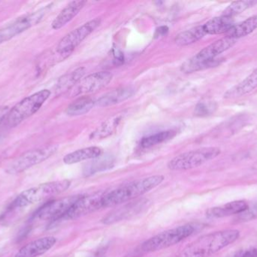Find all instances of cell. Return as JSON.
<instances>
[{"mask_svg": "<svg viewBox=\"0 0 257 257\" xmlns=\"http://www.w3.org/2000/svg\"><path fill=\"white\" fill-rule=\"evenodd\" d=\"M102 150L98 146H90L84 149H78L65 155L63 162L66 164H73L89 159H95L102 155Z\"/></svg>", "mask_w": 257, "mask_h": 257, "instance_id": "ffe728a7", "label": "cell"}, {"mask_svg": "<svg viewBox=\"0 0 257 257\" xmlns=\"http://www.w3.org/2000/svg\"><path fill=\"white\" fill-rule=\"evenodd\" d=\"M169 32V28L166 26H163V27H159L157 30H156L155 36L156 37H160V36H164L167 34Z\"/></svg>", "mask_w": 257, "mask_h": 257, "instance_id": "836d02e7", "label": "cell"}, {"mask_svg": "<svg viewBox=\"0 0 257 257\" xmlns=\"http://www.w3.org/2000/svg\"><path fill=\"white\" fill-rule=\"evenodd\" d=\"M164 180L163 175H154L133 181L112 191L107 192L104 196L103 208H112L136 199L158 187Z\"/></svg>", "mask_w": 257, "mask_h": 257, "instance_id": "3957f363", "label": "cell"}, {"mask_svg": "<svg viewBox=\"0 0 257 257\" xmlns=\"http://www.w3.org/2000/svg\"><path fill=\"white\" fill-rule=\"evenodd\" d=\"M111 164H112L111 158L99 159V161L92 162L91 166L90 167V172L91 173H93V172H98V170H100L101 167L103 170V169L105 168V167H111Z\"/></svg>", "mask_w": 257, "mask_h": 257, "instance_id": "f546056e", "label": "cell"}, {"mask_svg": "<svg viewBox=\"0 0 257 257\" xmlns=\"http://www.w3.org/2000/svg\"><path fill=\"white\" fill-rule=\"evenodd\" d=\"M220 152L221 151L217 147H204L189 151L172 158L168 163V167L171 170H190L217 158Z\"/></svg>", "mask_w": 257, "mask_h": 257, "instance_id": "52a82bcc", "label": "cell"}, {"mask_svg": "<svg viewBox=\"0 0 257 257\" xmlns=\"http://www.w3.org/2000/svg\"><path fill=\"white\" fill-rule=\"evenodd\" d=\"M121 120V116H115L104 122L93 134V137L105 138L114 132Z\"/></svg>", "mask_w": 257, "mask_h": 257, "instance_id": "83f0119b", "label": "cell"}, {"mask_svg": "<svg viewBox=\"0 0 257 257\" xmlns=\"http://www.w3.org/2000/svg\"><path fill=\"white\" fill-rule=\"evenodd\" d=\"M228 257H257V247L247 249V250H238Z\"/></svg>", "mask_w": 257, "mask_h": 257, "instance_id": "4dcf8cb0", "label": "cell"}, {"mask_svg": "<svg viewBox=\"0 0 257 257\" xmlns=\"http://www.w3.org/2000/svg\"><path fill=\"white\" fill-rule=\"evenodd\" d=\"M248 209V205L244 201H235L226 205L209 208L206 211L209 218H223L244 212Z\"/></svg>", "mask_w": 257, "mask_h": 257, "instance_id": "9a60e30c", "label": "cell"}, {"mask_svg": "<svg viewBox=\"0 0 257 257\" xmlns=\"http://www.w3.org/2000/svg\"><path fill=\"white\" fill-rule=\"evenodd\" d=\"M236 42L237 39L227 36L215 41L186 61L182 65V70L191 73L217 66L221 61V59L217 58V56L232 48Z\"/></svg>", "mask_w": 257, "mask_h": 257, "instance_id": "277c9868", "label": "cell"}, {"mask_svg": "<svg viewBox=\"0 0 257 257\" xmlns=\"http://www.w3.org/2000/svg\"><path fill=\"white\" fill-rule=\"evenodd\" d=\"M143 202H136L130 204L123 208H120L117 211H114V212L110 213L106 217H104L102 222L104 224H111V223H115V222L120 221L126 217H130L132 214L135 213V211H139L141 208L143 206Z\"/></svg>", "mask_w": 257, "mask_h": 257, "instance_id": "cb8c5ba5", "label": "cell"}, {"mask_svg": "<svg viewBox=\"0 0 257 257\" xmlns=\"http://www.w3.org/2000/svg\"><path fill=\"white\" fill-rule=\"evenodd\" d=\"M257 29V15L250 17L240 24L234 25L226 34L227 37L238 39L253 33Z\"/></svg>", "mask_w": 257, "mask_h": 257, "instance_id": "7402d4cb", "label": "cell"}, {"mask_svg": "<svg viewBox=\"0 0 257 257\" xmlns=\"http://www.w3.org/2000/svg\"><path fill=\"white\" fill-rule=\"evenodd\" d=\"M70 186V181L63 180L45 183L22 192L8 207L6 212L0 217V222L6 221V220L10 218L11 216L15 215L17 212L30 205L61 194L66 191Z\"/></svg>", "mask_w": 257, "mask_h": 257, "instance_id": "7a4b0ae2", "label": "cell"}, {"mask_svg": "<svg viewBox=\"0 0 257 257\" xmlns=\"http://www.w3.org/2000/svg\"><path fill=\"white\" fill-rule=\"evenodd\" d=\"M51 94L48 89H43L24 98L9 111L6 119L7 126L11 128H15L26 119L31 117L40 110L51 96Z\"/></svg>", "mask_w": 257, "mask_h": 257, "instance_id": "5b68a950", "label": "cell"}, {"mask_svg": "<svg viewBox=\"0 0 257 257\" xmlns=\"http://www.w3.org/2000/svg\"><path fill=\"white\" fill-rule=\"evenodd\" d=\"M86 3L87 2L82 1V0L72 1L69 3L67 6H66L53 21L52 24H51L52 28L54 30H59L66 26L79 13L80 11L84 8Z\"/></svg>", "mask_w": 257, "mask_h": 257, "instance_id": "2e32d148", "label": "cell"}, {"mask_svg": "<svg viewBox=\"0 0 257 257\" xmlns=\"http://www.w3.org/2000/svg\"><path fill=\"white\" fill-rule=\"evenodd\" d=\"M217 103L214 101H205L199 102L195 108V115L199 117L211 116L217 110Z\"/></svg>", "mask_w": 257, "mask_h": 257, "instance_id": "f1b7e54d", "label": "cell"}, {"mask_svg": "<svg viewBox=\"0 0 257 257\" xmlns=\"http://www.w3.org/2000/svg\"><path fill=\"white\" fill-rule=\"evenodd\" d=\"M101 24L99 18H94L66 34L57 44L56 51L64 57L69 56L89 35L91 34Z\"/></svg>", "mask_w": 257, "mask_h": 257, "instance_id": "30bf717a", "label": "cell"}, {"mask_svg": "<svg viewBox=\"0 0 257 257\" xmlns=\"http://www.w3.org/2000/svg\"><path fill=\"white\" fill-rule=\"evenodd\" d=\"M112 74L107 71L90 74L78 82L75 90L72 91V95L76 96L97 92L108 85L112 79Z\"/></svg>", "mask_w": 257, "mask_h": 257, "instance_id": "4fadbf2b", "label": "cell"}, {"mask_svg": "<svg viewBox=\"0 0 257 257\" xmlns=\"http://www.w3.org/2000/svg\"><path fill=\"white\" fill-rule=\"evenodd\" d=\"M257 88V69L253 71L251 74L247 78H244L242 81L238 83L232 89L228 90L225 93L224 98L226 99H234V98H241L244 95L250 94Z\"/></svg>", "mask_w": 257, "mask_h": 257, "instance_id": "ac0fdd59", "label": "cell"}, {"mask_svg": "<svg viewBox=\"0 0 257 257\" xmlns=\"http://www.w3.org/2000/svg\"><path fill=\"white\" fill-rule=\"evenodd\" d=\"M57 242V238L53 236L38 238L26 244L20 249L15 257H38L43 255L52 248Z\"/></svg>", "mask_w": 257, "mask_h": 257, "instance_id": "5bb4252c", "label": "cell"}, {"mask_svg": "<svg viewBox=\"0 0 257 257\" xmlns=\"http://www.w3.org/2000/svg\"><path fill=\"white\" fill-rule=\"evenodd\" d=\"M86 69L79 67L59 78L56 84V92L61 94L70 91L75 84H78L85 74Z\"/></svg>", "mask_w": 257, "mask_h": 257, "instance_id": "44dd1931", "label": "cell"}, {"mask_svg": "<svg viewBox=\"0 0 257 257\" xmlns=\"http://www.w3.org/2000/svg\"><path fill=\"white\" fill-rule=\"evenodd\" d=\"M52 6V3H51L36 12L23 15L0 29V45L31 28L33 26L37 25L49 13Z\"/></svg>", "mask_w": 257, "mask_h": 257, "instance_id": "9c48e42d", "label": "cell"}, {"mask_svg": "<svg viewBox=\"0 0 257 257\" xmlns=\"http://www.w3.org/2000/svg\"><path fill=\"white\" fill-rule=\"evenodd\" d=\"M195 232V227L191 224L183 225L169 230L160 232L158 235L149 238L141 245L144 253H152L169 248L191 236Z\"/></svg>", "mask_w": 257, "mask_h": 257, "instance_id": "8992f818", "label": "cell"}, {"mask_svg": "<svg viewBox=\"0 0 257 257\" xmlns=\"http://www.w3.org/2000/svg\"><path fill=\"white\" fill-rule=\"evenodd\" d=\"M95 105L96 101L91 98L84 97L71 104L66 110V113L70 116H82L88 113Z\"/></svg>", "mask_w": 257, "mask_h": 257, "instance_id": "d4e9b609", "label": "cell"}, {"mask_svg": "<svg viewBox=\"0 0 257 257\" xmlns=\"http://www.w3.org/2000/svg\"><path fill=\"white\" fill-rule=\"evenodd\" d=\"M135 89L132 87H122L111 91L102 95L96 101V105L99 107H107L123 102L133 96Z\"/></svg>", "mask_w": 257, "mask_h": 257, "instance_id": "e0dca14e", "label": "cell"}, {"mask_svg": "<svg viewBox=\"0 0 257 257\" xmlns=\"http://www.w3.org/2000/svg\"><path fill=\"white\" fill-rule=\"evenodd\" d=\"M81 196H72L51 201L37 210L33 218L42 223H52L61 220L69 208Z\"/></svg>", "mask_w": 257, "mask_h": 257, "instance_id": "8fae6325", "label": "cell"}, {"mask_svg": "<svg viewBox=\"0 0 257 257\" xmlns=\"http://www.w3.org/2000/svg\"><path fill=\"white\" fill-rule=\"evenodd\" d=\"M58 149L57 145H49L31 149L24 152L15 158L6 167V172L9 175H15L37 165L52 156Z\"/></svg>", "mask_w": 257, "mask_h": 257, "instance_id": "ba28073f", "label": "cell"}, {"mask_svg": "<svg viewBox=\"0 0 257 257\" xmlns=\"http://www.w3.org/2000/svg\"><path fill=\"white\" fill-rule=\"evenodd\" d=\"M144 251L141 248V246L133 251L130 252L127 255H126L124 257H142L144 254Z\"/></svg>", "mask_w": 257, "mask_h": 257, "instance_id": "e575fe53", "label": "cell"}, {"mask_svg": "<svg viewBox=\"0 0 257 257\" xmlns=\"http://www.w3.org/2000/svg\"><path fill=\"white\" fill-rule=\"evenodd\" d=\"M124 61V56L123 53L119 50H114V64L118 65L122 64Z\"/></svg>", "mask_w": 257, "mask_h": 257, "instance_id": "1f68e13d", "label": "cell"}, {"mask_svg": "<svg viewBox=\"0 0 257 257\" xmlns=\"http://www.w3.org/2000/svg\"><path fill=\"white\" fill-rule=\"evenodd\" d=\"M176 135V131L169 130V131H161L157 134H152L148 137H144L141 142V146L143 148H150L164 143L168 140H172Z\"/></svg>", "mask_w": 257, "mask_h": 257, "instance_id": "484cf974", "label": "cell"}, {"mask_svg": "<svg viewBox=\"0 0 257 257\" xmlns=\"http://www.w3.org/2000/svg\"><path fill=\"white\" fill-rule=\"evenodd\" d=\"M256 4L257 1H254V0H244V1L232 2V3L223 11L222 15H223V16L229 17V18H233L235 15L242 13L244 11L250 9V8L253 7V6Z\"/></svg>", "mask_w": 257, "mask_h": 257, "instance_id": "4316f807", "label": "cell"}, {"mask_svg": "<svg viewBox=\"0 0 257 257\" xmlns=\"http://www.w3.org/2000/svg\"><path fill=\"white\" fill-rule=\"evenodd\" d=\"M202 26L206 35L226 34L233 27L234 20L232 18L221 15L213 18Z\"/></svg>", "mask_w": 257, "mask_h": 257, "instance_id": "d6986e66", "label": "cell"}, {"mask_svg": "<svg viewBox=\"0 0 257 257\" xmlns=\"http://www.w3.org/2000/svg\"><path fill=\"white\" fill-rule=\"evenodd\" d=\"M206 35L203 26H197L186 31L181 32L175 37V43L179 46L191 45L200 40Z\"/></svg>", "mask_w": 257, "mask_h": 257, "instance_id": "603a6c76", "label": "cell"}, {"mask_svg": "<svg viewBox=\"0 0 257 257\" xmlns=\"http://www.w3.org/2000/svg\"><path fill=\"white\" fill-rule=\"evenodd\" d=\"M240 232L226 229L199 237L187 244L174 257H210L238 240Z\"/></svg>", "mask_w": 257, "mask_h": 257, "instance_id": "6da1fadb", "label": "cell"}, {"mask_svg": "<svg viewBox=\"0 0 257 257\" xmlns=\"http://www.w3.org/2000/svg\"><path fill=\"white\" fill-rule=\"evenodd\" d=\"M105 193H96L81 197L69 208L62 220H76L80 217L88 215L103 208V199Z\"/></svg>", "mask_w": 257, "mask_h": 257, "instance_id": "7c38bea8", "label": "cell"}, {"mask_svg": "<svg viewBox=\"0 0 257 257\" xmlns=\"http://www.w3.org/2000/svg\"><path fill=\"white\" fill-rule=\"evenodd\" d=\"M10 110L9 107H6V106L0 107V125L6 120Z\"/></svg>", "mask_w": 257, "mask_h": 257, "instance_id": "d6a6232c", "label": "cell"}]
</instances>
